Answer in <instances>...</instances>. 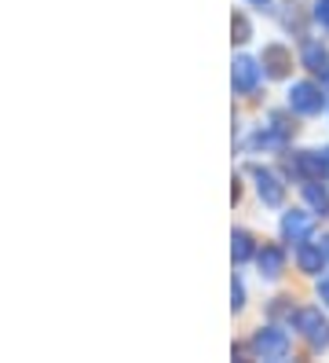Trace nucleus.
Here are the masks:
<instances>
[{
  "mask_svg": "<svg viewBox=\"0 0 329 363\" xmlns=\"http://www.w3.org/2000/svg\"><path fill=\"white\" fill-rule=\"evenodd\" d=\"M253 352L260 356V359H285L289 356V337H285L278 327H260L256 334H253Z\"/></svg>",
  "mask_w": 329,
  "mask_h": 363,
  "instance_id": "nucleus-1",
  "label": "nucleus"
},
{
  "mask_svg": "<svg viewBox=\"0 0 329 363\" xmlns=\"http://www.w3.org/2000/svg\"><path fill=\"white\" fill-rule=\"evenodd\" d=\"M293 327L311 341L315 349H325L329 345V323L322 319V312L318 308H300V312H293Z\"/></svg>",
  "mask_w": 329,
  "mask_h": 363,
  "instance_id": "nucleus-2",
  "label": "nucleus"
},
{
  "mask_svg": "<svg viewBox=\"0 0 329 363\" xmlns=\"http://www.w3.org/2000/svg\"><path fill=\"white\" fill-rule=\"evenodd\" d=\"M322 103H325V96H322L318 84H311V81H296L289 89V106L296 114H318Z\"/></svg>",
  "mask_w": 329,
  "mask_h": 363,
  "instance_id": "nucleus-3",
  "label": "nucleus"
},
{
  "mask_svg": "<svg viewBox=\"0 0 329 363\" xmlns=\"http://www.w3.org/2000/svg\"><path fill=\"white\" fill-rule=\"evenodd\" d=\"M231 81H234V92L249 96V92L256 89V81H260V67H256V59L238 55V59H234V70H231Z\"/></svg>",
  "mask_w": 329,
  "mask_h": 363,
  "instance_id": "nucleus-4",
  "label": "nucleus"
},
{
  "mask_svg": "<svg viewBox=\"0 0 329 363\" xmlns=\"http://www.w3.org/2000/svg\"><path fill=\"white\" fill-rule=\"evenodd\" d=\"M311 231H315V224H311V217L307 213H300V209H293V213H285L282 217V235H285V242H307L311 239Z\"/></svg>",
  "mask_w": 329,
  "mask_h": 363,
  "instance_id": "nucleus-5",
  "label": "nucleus"
},
{
  "mask_svg": "<svg viewBox=\"0 0 329 363\" xmlns=\"http://www.w3.org/2000/svg\"><path fill=\"white\" fill-rule=\"evenodd\" d=\"M260 62H263V70H267V77H289V70H293V52L282 48V45H267Z\"/></svg>",
  "mask_w": 329,
  "mask_h": 363,
  "instance_id": "nucleus-6",
  "label": "nucleus"
},
{
  "mask_svg": "<svg viewBox=\"0 0 329 363\" xmlns=\"http://www.w3.org/2000/svg\"><path fill=\"white\" fill-rule=\"evenodd\" d=\"M253 177H256V191H260V199L267 202V206H282V199H285V187H282V180L271 173V169H260V165H253Z\"/></svg>",
  "mask_w": 329,
  "mask_h": 363,
  "instance_id": "nucleus-7",
  "label": "nucleus"
},
{
  "mask_svg": "<svg viewBox=\"0 0 329 363\" xmlns=\"http://www.w3.org/2000/svg\"><path fill=\"white\" fill-rule=\"evenodd\" d=\"M293 169L304 177V180H325L329 177V165H325V155L322 151H300Z\"/></svg>",
  "mask_w": 329,
  "mask_h": 363,
  "instance_id": "nucleus-8",
  "label": "nucleus"
},
{
  "mask_svg": "<svg viewBox=\"0 0 329 363\" xmlns=\"http://www.w3.org/2000/svg\"><path fill=\"white\" fill-rule=\"evenodd\" d=\"M256 264H260V275H267V279L282 275V268H285V253H282V246H275V242L260 246V250H256Z\"/></svg>",
  "mask_w": 329,
  "mask_h": 363,
  "instance_id": "nucleus-9",
  "label": "nucleus"
},
{
  "mask_svg": "<svg viewBox=\"0 0 329 363\" xmlns=\"http://www.w3.org/2000/svg\"><path fill=\"white\" fill-rule=\"evenodd\" d=\"M325 257H329V253H325V246H315L311 239H307V242H300V246H296V264H300V268H304L307 275H315V272H322Z\"/></svg>",
  "mask_w": 329,
  "mask_h": 363,
  "instance_id": "nucleus-10",
  "label": "nucleus"
},
{
  "mask_svg": "<svg viewBox=\"0 0 329 363\" xmlns=\"http://www.w3.org/2000/svg\"><path fill=\"white\" fill-rule=\"evenodd\" d=\"M304 67L315 70V74H325L329 70V52L318 45V40H304Z\"/></svg>",
  "mask_w": 329,
  "mask_h": 363,
  "instance_id": "nucleus-11",
  "label": "nucleus"
},
{
  "mask_svg": "<svg viewBox=\"0 0 329 363\" xmlns=\"http://www.w3.org/2000/svg\"><path fill=\"white\" fill-rule=\"evenodd\" d=\"M304 199L315 213H329V191L322 187V180H304Z\"/></svg>",
  "mask_w": 329,
  "mask_h": 363,
  "instance_id": "nucleus-12",
  "label": "nucleus"
},
{
  "mask_svg": "<svg viewBox=\"0 0 329 363\" xmlns=\"http://www.w3.org/2000/svg\"><path fill=\"white\" fill-rule=\"evenodd\" d=\"M231 257H234V264H246L253 257V235L249 231H234L231 235Z\"/></svg>",
  "mask_w": 329,
  "mask_h": 363,
  "instance_id": "nucleus-13",
  "label": "nucleus"
},
{
  "mask_svg": "<svg viewBox=\"0 0 329 363\" xmlns=\"http://www.w3.org/2000/svg\"><path fill=\"white\" fill-rule=\"evenodd\" d=\"M282 26L304 33V11H300V4H285V8H282Z\"/></svg>",
  "mask_w": 329,
  "mask_h": 363,
  "instance_id": "nucleus-14",
  "label": "nucleus"
},
{
  "mask_svg": "<svg viewBox=\"0 0 329 363\" xmlns=\"http://www.w3.org/2000/svg\"><path fill=\"white\" fill-rule=\"evenodd\" d=\"M231 37H234V45H246V40L253 37V30H249V18L246 15H231Z\"/></svg>",
  "mask_w": 329,
  "mask_h": 363,
  "instance_id": "nucleus-15",
  "label": "nucleus"
},
{
  "mask_svg": "<svg viewBox=\"0 0 329 363\" xmlns=\"http://www.w3.org/2000/svg\"><path fill=\"white\" fill-rule=\"evenodd\" d=\"M241 305H246V290H241V283L234 279V283H231V308L238 312Z\"/></svg>",
  "mask_w": 329,
  "mask_h": 363,
  "instance_id": "nucleus-16",
  "label": "nucleus"
},
{
  "mask_svg": "<svg viewBox=\"0 0 329 363\" xmlns=\"http://www.w3.org/2000/svg\"><path fill=\"white\" fill-rule=\"evenodd\" d=\"M315 18L329 30V0H318V4H315Z\"/></svg>",
  "mask_w": 329,
  "mask_h": 363,
  "instance_id": "nucleus-17",
  "label": "nucleus"
},
{
  "mask_svg": "<svg viewBox=\"0 0 329 363\" xmlns=\"http://www.w3.org/2000/svg\"><path fill=\"white\" fill-rule=\"evenodd\" d=\"M318 294H322V301H325V305H329V279H325V283H322V290H318Z\"/></svg>",
  "mask_w": 329,
  "mask_h": 363,
  "instance_id": "nucleus-18",
  "label": "nucleus"
},
{
  "mask_svg": "<svg viewBox=\"0 0 329 363\" xmlns=\"http://www.w3.org/2000/svg\"><path fill=\"white\" fill-rule=\"evenodd\" d=\"M253 4H256V8H267V4H271V0H253Z\"/></svg>",
  "mask_w": 329,
  "mask_h": 363,
  "instance_id": "nucleus-19",
  "label": "nucleus"
},
{
  "mask_svg": "<svg viewBox=\"0 0 329 363\" xmlns=\"http://www.w3.org/2000/svg\"><path fill=\"white\" fill-rule=\"evenodd\" d=\"M325 253H329V242H325Z\"/></svg>",
  "mask_w": 329,
  "mask_h": 363,
  "instance_id": "nucleus-20",
  "label": "nucleus"
}]
</instances>
